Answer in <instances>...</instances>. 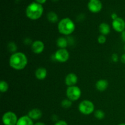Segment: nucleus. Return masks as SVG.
<instances>
[{
  "instance_id": "1",
  "label": "nucleus",
  "mask_w": 125,
  "mask_h": 125,
  "mask_svg": "<svg viewBox=\"0 0 125 125\" xmlns=\"http://www.w3.org/2000/svg\"><path fill=\"white\" fill-rule=\"evenodd\" d=\"M28 64V58L23 52L13 53L9 59V65L13 69L21 70L24 69Z\"/></svg>"
},
{
  "instance_id": "2",
  "label": "nucleus",
  "mask_w": 125,
  "mask_h": 125,
  "mask_svg": "<svg viewBox=\"0 0 125 125\" xmlns=\"http://www.w3.org/2000/svg\"><path fill=\"white\" fill-rule=\"evenodd\" d=\"M43 12L42 5L37 2H33L28 5L26 10V14L28 18L32 20H36L42 17Z\"/></svg>"
},
{
  "instance_id": "3",
  "label": "nucleus",
  "mask_w": 125,
  "mask_h": 125,
  "mask_svg": "<svg viewBox=\"0 0 125 125\" xmlns=\"http://www.w3.org/2000/svg\"><path fill=\"white\" fill-rule=\"evenodd\" d=\"M58 31L61 34L65 35H70L75 29L74 22L69 18H65L59 22Z\"/></svg>"
},
{
  "instance_id": "4",
  "label": "nucleus",
  "mask_w": 125,
  "mask_h": 125,
  "mask_svg": "<svg viewBox=\"0 0 125 125\" xmlns=\"http://www.w3.org/2000/svg\"><path fill=\"white\" fill-rule=\"evenodd\" d=\"M79 111L84 115H90L94 112L95 106L90 100H84L79 104Z\"/></svg>"
},
{
  "instance_id": "5",
  "label": "nucleus",
  "mask_w": 125,
  "mask_h": 125,
  "mask_svg": "<svg viewBox=\"0 0 125 125\" xmlns=\"http://www.w3.org/2000/svg\"><path fill=\"white\" fill-rule=\"evenodd\" d=\"M66 95L68 99L72 101H75L79 100L81 96V90L78 87H68L66 90Z\"/></svg>"
},
{
  "instance_id": "6",
  "label": "nucleus",
  "mask_w": 125,
  "mask_h": 125,
  "mask_svg": "<svg viewBox=\"0 0 125 125\" xmlns=\"http://www.w3.org/2000/svg\"><path fill=\"white\" fill-rule=\"evenodd\" d=\"M17 116L14 112L8 111L2 116V123L4 125H16L18 122Z\"/></svg>"
},
{
  "instance_id": "7",
  "label": "nucleus",
  "mask_w": 125,
  "mask_h": 125,
  "mask_svg": "<svg viewBox=\"0 0 125 125\" xmlns=\"http://www.w3.org/2000/svg\"><path fill=\"white\" fill-rule=\"evenodd\" d=\"M70 54L65 48H60L54 54V59L59 62H65L69 59Z\"/></svg>"
},
{
  "instance_id": "8",
  "label": "nucleus",
  "mask_w": 125,
  "mask_h": 125,
  "mask_svg": "<svg viewBox=\"0 0 125 125\" xmlns=\"http://www.w3.org/2000/svg\"><path fill=\"white\" fill-rule=\"evenodd\" d=\"M103 4L100 0H89L88 8L92 13H98L102 9Z\"/></svg>"
},
{
  "instance_id": "9",
  "label": "nucleus",
  "mask_w": 125,
  "mask_h": 125,
  "mask_svg": "<svg viewBox=\"0 0 125 125\" xmlns=\"http://www.w3.org/2000/svg\"><path fill=\"white\" fill-rule=\"evenodd\" d=\"M112 27L115 31L123 32L125 30V21L122 18L118 17L112 21Z\"/></svg>"
},
{
  "instance_id": "10",
  "label": "nucleus",
  "mask_w": 125,
  "mask_h": 125,
  "mask_svg": "<svg viewBox=\"0 0 125 125\" xmlns=\"http://www.w3.org/2000/svg\"><path fill=\"white\" fill-rule=\"evenodd\" d=\"M32 51L34 53L39 54L42 53L45 49V45L43 42L40 40H36L34 42L31 46Z\"/></svg>"
},
{
  "instance_id": "11",
  "label": "nucleus",
  "mask_w": 125,
  "mask_h": 125,
  "mask_svg": "<svg viewBox=\"0 0 125 125\" xmlns=\"http://www.w3.org/2000/svg\"><path fill=\"white\" fill-rule=\"evenodd\" d=\"M78 76L74 73H71L67 74L65 79V82L66 85L68 87H71L75 85L78 83Z\"/></svg>"
},
{
  "instance_id": "12",
  "label": "nucleus",
  "mask_w": 125,
  "mask_h": 125,
  "mask_svg": "<svg viewBox=\"0 0 125 125\" xmlns=\"http://www.w3.org/2000/svg\"><path fill=\"white\" fill-rule=\"evenodd\" d=\"M28 115L31 118L32 120H37L40 119L42 116V112L39 109H33L31 110L28 112Z\"/></svg>"
},
{
  "instance_id": "13",
  "label": "nucleus",
  "mask_w": 125,
  "mask_h": 125,
  "mask_svg": "<svg viewBox=\"0 0 125 125\" xmlns=\"http://www.w3.org/2000/svg\"><path fill=\"white\" fill-rule=\"evenodd\" d=\"M35 77L39 80H43L47 76V71L43 67H39L36 70L35 73Z\"/></svg>"
},
{
  "instance_id": "14",
  "label": "nucleus",
  "mask_w": 125,
  "mask_h": 125,
  "mask_svg": "<svg viewBox=\"0 0 125 125\" xmlns=\"http://www.w3.org/2000/svg\"><path fill=\"white\" fill-rule=\"evenodd\" d=\"M16 125H34L33 120L28 115H24L21 117L18 120Z\"/></svg>"
},
{
  "instance_id": "15",
  "label": "nucleus",
  "mask_w": 125,
  "mask_h": 125,
  "mask_svg": "<svg viewBox=\"0 0 125 125\" xmlns=\"http://www.w3.org/2000/svg\"><path fill=\"white\" fill-rule=\"evenodd\" d=\"M109 85L108 81L106 79H100L96 83L95 86L96 89L100 92H103L107 89Z\"/></svg>"
},
{
  "instance_id": "16",
  "label": "nucleus",
  "mask_w": 125,
  "mask_h": 125,
  "mask_svg": "<svg viewBox=\"0 0 125 125\" xmlns=\"http://www.w3.org/2000/svg\"><path fill=\"white\" fill-rule=\"evenodd\" d=\"M99 31L102 35H108L111 32V28L107 23H102L99 26Z\"/></svg>"
},
{
  "instance_id": "17",
  "label": "nucleus",
  "mask_w": 125,
  "mask_h": 125,
  "mask_svg": "<svg viewBox=\"0 0 125 125\" xmlns=\"http://www.w3.org/2000/svg\"><path fill=\"white\" fill-rule=\"evenodd\" d=\"M56 44H57V46L59 47L60 48H65L68 45V40L65 37H59L57 40Z\"/></svg>"
},
{
  "instance_id": "18",
  "label": "nucleus",
  "mask_w": 125,
  "mask_h": 125,
  "mask_svg": "<svg viewBox=\"0 0 125 125\" xmlns=\"http://www.w3.org/2000/svg\"><path fill=\"white\" fill-rule=\"evenodd\" d=\"M47 18L51 23H54L58 21V16L54 12H50L48 13Z\"/></svg>"
},
{
  "instance_id": "19",
  "label": "nucleus",
  "mask_w": 125,
  "mask_h": 125,
  "mask_svg": "<svg viewBox=\"0 0 125 125\" xmlns=\"http://www.w3.org/2000/svg\"><path fill=\"white\" fill-rule=\"evenodd\" d=\"M9 84L5 81H1L0 82V91L2 93H5L8 90Z\"/></svg>"
},
{
  "instance_id": "20",
  "label": "nucleus",
  "mask_w": 125,
  "mask_h": 125,
  "mask_svg": "<svg viewBox=\"0 0 125 125\" xmlns=\"http://www.w3.org/2000/svg\"><path fill=\"white\" fill-rule=\"evenodd\" d=\"M72 102L69 99H65L61 102V106L64 109H68L72 106Z\"/></svg>"
},
{
  "instance_id": "21",
  "label": "nucleus",
  "mask_w": 125,
  "mask_h": 125,
  "mask_svg": "<svg viewBox=\"0 0 125 125\" xmlns=\"http://www.w3.org/2000/svg\"><path fill=\"white\" fill-rule=\"evenodd\" d=\"M94 115L97 119L102 120L104 118L105 114L102 110H96L94 112Z\"/></svg>"
},
{
  "instance_id": "22",
  "label": "nucleus",
  "mask_w": 125,
  "mask_h": 125,
  "mask_svg": "<svg viewBox=\"0 0 125 125\" xmlns=\"http://www.w3.org/2000/svg\"><path fill=\"white\" fill-rule=\"evenodd\" d=\"M7 48L10 52L15 53L17 50V46L14 42H10L9 43L8 45H7Z\"/></svg>"
},
{
  "instance_id": "23",
  "label": "nucleus",
  "mask_w": 125,
  "mask_h": 125,
  "mask_svg": "<svg viewBox=\"0 0 125 125\" xmlns=\"http://www.w3.org/2000/svg\"><path fill=\"white\" fill-rule=\"evenodd\" d=\"M98 42L100 44H104V43H106V36L101 34V35L98 37Z\"/></svg>"
},
{
  "instance_id": "24",
  "label": "nucleus",
  "mask_w": 125,
  "mask_h": 125,
  "mask_svg": "<svg viewBox=\"0 0 125 125\" xmlns=\"http://www.w3.org/2000/svg\"><path fill=\"white\" fill-rule=\"evenodd\" d=\"M54 125H68V124L64 120H59L55 123Z\"/></svg>"
},
{
  "instance_id": "25",
  "label": "nucleus",
  "mask_w": 125,
  "mask_h": 125,
  "mask_svg": "<svg viewBox=\"0 0 125 125\" xmlns=\"http://www.w3.org/2000/svg\"><path fill=\"white\" fill-rule=\"evenodd\" d=\"M112 59L114 62H117L118 61V56L117 54L114 53L112 56Z\"/></svg>"
},
{
  "instance_id": "26",
  "label": "nucleus",
  "mask_w": 125,
  "mask_h": 125,
  "mask_svg": "<svg viewBox=\"0 0 125 125\" xmlns=\"http://www.w3.org/2000/svg\"><path fill=\"white\" fill-rule=\"evenodd\" d=\"M37 2L40 4H42L45 3V2L46 1V0H35Z\"/></svg>"
},
{
  "instance_id": "27",
  "label": "nucleus",
  "mask_w": 125,
  "mask_h": 125,
  "mask_svg": "<svg viewBox=\"0 0 125 125\" xmlns=\"http://www.w3.org/2000/svg\"><path fill=\"white\" fill-rule=\"evenodd\" d=\"M121 61L122 62V63L125 64V53L123 54L122 56V57H121Z\"/></svg>"
},
{
  "instance_id": "28",
  "label": "nucleus",
  "mask_w": 125,
  "mask_h": 125,
  "mask_svg": "<svg viewBox=\"0 0 125 125\" xmlns=\"http://www.w3.org/2000/svg\"><path fill=\"white\" fill-rule=\"evenodd\" d=\"M117 18H118V17H117V15L116 14V13H112V20H113L117 19Z\"/></svg>"
},
{
  "instance_id": "29",
  "label": "nucleus",
  "mask_w": 125,
  "mask_h": 125,
  "mask_svg": "<svg viewBox=\"0 0 125 125\" xmlns=\"http://www.w3.org/2000/svg\"><path fill=\"white\" fill-rule=\"evenodd\" d=\"M122 39L123 40V41L125 42V30L123 32H122Z\"/></svg>"
},
{
  "instance_id": "30",
  "label": "nucleus",
  "mask_w": 125,
  "mask_h": 125,
  "mask_svg": "<svg viewBox=\"0 0 125 125\" xmlns=\"http://www.w3.org/2000/svg\"><path fill=\"white\" fill-rule=\"evenodd\" d=\"M34 125H45V123H42V122H37V123H35Z\"/></svg>"
},
{
  "instance_id": "31",
  "label": "nucleus",
  "mask_w": 125,
  "mask_h": 125,
  "mask_svg": "<svg viewBox=\"0 0 125 125\" xmlns=\"http://www.w3.org/2000/svg\"><path fill=\"white\" fill-rule=\"evenodd\" d=\"M118 125H125V123H121V124H119Z\"/></svg>"
},
{
  "instance_id": "32",
  "label": "nucleus",
  "mask_w": 125,
  "mask_h": 125,
  "mask_svg": "<svg viewBox=\"0 0 125 125\" xmlns=\"http://www.w3.org/2000/svg\"><path fill=\"white\" fill-rule=\"evenodd\" d=\"M124 50H125V46H124Z\"/></svg>"
}]
</instances>
